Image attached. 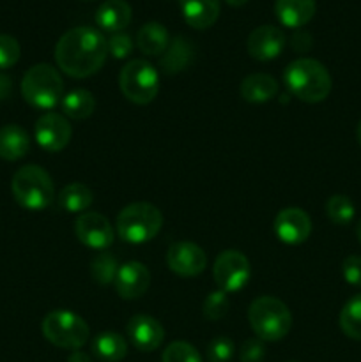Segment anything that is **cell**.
<instances>
[{"label":"cell","mask_w":361,"mask_h":362,"mask_svg":"<svg viewBox=\"0 0 361 362\" xmlns=\"http://www.w3.org/2000/svg\"><path fill=\"white\" fill-rule=\"evenodd\" d=\"M108 57V39L92 27H74L55 46L57 66L71 78L98 73Z\"/></svg>","instance_id":"1"},{"label":"cell","mask_w":361,"mask_h":362,"mask_svg":"<svg viewBox=\"0 0 361 362\" xmlns=\"http://www.w3.org/2000/svg\"><path fill=\"white\" fill-rule=\"evenodd\" d=\"M287 88L303 103H321L331 92V76L315 59H297L283 73Z\"/></svg>","instance_id":"2"},{"label":"cell","mask_w":361,"mask_h":362,"mask_svg":"<svg viewBox=\"0 0 361 362\" xmlns=\"http://www.w3.org/2000/svg\"><path fill=\"white\" fill-rule=\"evenodd\" d=\"M248 322L262 341H280L292 327V315L285 303L271 296L257 297L248 308Z\"/></svg>","instance_id":"3"},{"label":"cell","mask_w":361,"mask_h":362,"mask_svg":"<svg viewBox=\"0 0 361 362\" xmlns=\"http://www.w3.org/2000/svg\"><path fill=\"white\" fill-rule=\"evenodd\" d=\"M13 197L27 211H42L55 197V186L46 170L38 165L21 166L11 182Z\"/></svg>","instance_id":"4"},{"label":"cell","mask_w":361,"mask_h":362,"mask_svg":"<svg viewBox=\"0 0 361 362\" xmlns=\"http://www.w3.org/2000/svg\"><path fill=\"white\" fill-rule=\"evenodd\" d=\"M21 94L30 106L52 110L64 98V81L59 71L50 64H35L21 80Z\"/></svg>","instance_id":"5"},{"label":"cell","mask_w":361,"mask_h":362,"mask_svg":"<svg viewBox=\"0 0 361 362\" xmlns=\"http://www.w3.org/2000/svg\"><path fill=\"white\" fill-rule=\"evenodd\" d=\"M163 225L158 207L145 202L130 204L117 216V233L130 244H144L154 239Z\"/></svg>","instance_id":"6"},{"label":"cell","mask_w":361,"mask_h":362,"mask_svg":"<svg viewBox=\"0 0 361 362\" xmlns=\"http://www.w3.org/2000/svg\"><path fill=\"white\" fill-rule=\"evenodd\" d=\"M41 327L45 338L60 349L78 350L87 343L91 336L87 322L67 310H55L46 315Z\"/></svg>","instance_id":"7"},{"label":"cell","mask_w":361,"mask_h":362,"mask_svg":"<svg viewBox=\"0 0 361 362\" xmlns=\"http://www.w3.org/2000/svg\"><path fill=\"white\" fill-rule=\"evenodd\" d=\"M120 92L134 105H149L159 92L158 71L147 60H131L119 74Z\"/></svg>","instance_id":"8"},{"label":"cell","mask_w":361,"mask_h":362,"mask_svg":"<svg viewBox=\"0 0 361 362\" xmlns=\"http://www.w3.org/2000/svg\"><path fill=\"white\" fill-rule=\"evenodd\" d=\"M212 274H214V281L219 290H223L225 293L239 292L250 279V262L241 251L227 250L216 258Z\"/></svg>","instance_id":"9"},{"label":"cell","mask_w":361,"mask_h":362,"mask_svg":"<svg viewBox=\"0 0 361 362\" xmlns=\"http://www.w3.org/2000/svg\"><path fill=\"white\" fill-rule=\"evenodd\" d=\"M166 265L177 276L193 278V276L204 272L205 265H207V257H205L204 250L195 243L180 240V243H173L166 251Z\"/></svg>","instance_id":"10"},{"label":"cell","mask_w":361,"mask_h":362,"mask_svg":"<svg viewBox=\"0 0 361 362\" xmlns=\"http://www.w3.org/2000/svg\"><path fill=\"white\" fill-rule=\"evenodd\" d=\"M35 141L46 152H60L71 140V126L66 117L59 113H45L38 119L34 127Z\"/></svg>","instance_id":"11"},{"label":"cell","mask_w":361,"mask_h":362,"mask_svg":"<svg viewBox=\"0 0 361 362\" xmlns=\"http://www.w3.org/2000/svg\"><path fill=\"white\" fill-rule=\"evenodd\" d=\"M78 240L92 250H106L113 243V228L108 219L99 212H84L74 225Z\"/></svg>","instance_id":"12"},{"label":"cell","mask_w":361,"mask_h":362,"mask_svg":"<svg viewBox=\"0 0 361 362\" xmlns=\"http://www.w3.org/2000/svg\"><path fill=\"white\" fill-rule=\"evenodd\" d=\"M275 233L282 243L296 246L304 243L311 233V219L303 209L287 207L275 219Z\"/></svg>","instance_id":"13"},{"label":"cell","mask_w":361,"mask_h":362,"mask_svg":"<svg viewBox=\"0 0 361 362\" xmlns=\"http://www.w3.org/2000/svg\"><path fill=\"white\" fill-rule=\"evenodd\" d=\"M285 42L287 39L283 30H280L275 25H260L248 35L246 48L251 59L265 62V60L276 59L285 48Z\"/></svg>","instance_id":"14"},{"label":"cell","mask_w":361,"mask_h":362,"mask_svg":"<svg viewBox=\"0 0 361 362\" xmlns=\"http://www.w3.org/2000/svg\"><path fill=\"white\" fill-rule=\"evenodd\" d=\"M127 338L140 352H152L159 349L165 339V329L156 318L149 315H134L127 322Z\"/></svg>","instance_id":"15"},{"label":"cell","mask_w":361,"mask_h":362,"mask_svg":"<svg viewBox=\"0 0 361 362\" xmlns=\"http://www.w3.org/2000/svg\"><path fill=\"white\" fill-rule=\"evenodd\" d=\"M151 285V272L140 262H127L120 265L115 278V290L122 299H140Z\"/></svg>","instance_id":"16"},{"label":"cell","mask_w":361,"mask_h":362,"mask_svg":"<svg viewBox=\"0 0 361 362\" xmlns=\"http://www.w3.org/2000/svg\"><path fill=\"white\" fill-rule=\"evenodd\" d=\"M180 14L190 27L205 30L219 16V0H179Z\"/></svg>","instance_id":"17"},{"label":"cell","mask_w":361,"mask_h":362,"mask_svg":"<svg viewBox=\"0 0 361 362\" xmlns=\"http://www.w3.org/2000/svg\"><path fill=\"white\" fill-rule=\"evenodd\" d=\"M131 16H133V13H131V7L126 0H105L98 7L94 18L101 30L117 34L130 25Z\"/></svg>","instance_id":"18"},{"label":"cell","mask_w":361,"mask_h":362,"mask_svg":"<svg viewBox=\"0 0 361 362\" xmlns=\"http://www.w3.org/2000/svg\"><path fill=\"white\" fill-rule=\"evenodd\" d=\"M315 0H275V14L283 27L301 28L314 18Z\"/></svg>","instance_id":"19"},{"label":"cell","mask_w":361,"mask_h":362,"mask_svg":"<svg viewBox=\"0 0 361 362\" xmlns=\"http://www.w3.org/2000/svg\"><path fill=\"white\" fill-rule=\"evenodd\" d=\"M30 148V138L23 127L7 124L0 127V158L6 161H18L25 158Z\"/></svg>","instance_id":"20"},{"label":"cell","mask_w":361,"mask_h":362,"mask_svg":"<svg viewBox=\"0 0 361 362\" xmlns=\"http://www.w3.org/2000/svg\"><path fill=\"white\" fill-rule=\"evenodd\" d=\"M278 94V81L271 74L255 73L250 74L241 83V95L244 101L260 105V103L271 101Z\"/></svg>","instance_id":"21"},{"label":"cell","mask_w":361,"mask_h":362,"mask_svg":"<svg viewBox=\"0 0 361 362\" xmlns=\"http://www.w3.org/2000/svg\"><path fill=\"white\" fill-rule=\"evenodd\" d=\"M137 45L144 55L158 57L166 52L170 45V34L166 27L158 21H147L137 34Z\"/></svg>","instance_id":"22"},{"label":"cell","mask_w":361,"mask_h":362,"mask_svg":"<svg viewBox=\"0 0 361 362\" xmlns=\"http://www.w3.org/2000/svg\"><path fill=\"white\" fill-rule=\"evenodd\" d=\"M191 59H193V46L188 42V39L176 37L173 41H170L168 48L163 53L159 66L163 67L165 73L176 74L179 71L186 69L190 66Z\"/></svg>","instance_id":"23"},{"label":"cell","mask_w":361,"mask_h":362,"mask_svg":"<svg viewBox=\"0 0 361 362\" xmlns=\"http://www.w3.org/2000/svg\"><path fill=\"white\" fill-rule=\"evenodd\" d=\"M92 352L105 362H119L126 357L127 343L117 332H101L92 341Z\"/></svg>","instance_id":"24"},{"label":"cell","mask_w":361,"mask_h":362,"mask_svg":"<svg viewBox=\"0 0 361 362\" xmlns=\"http://www.w3.org/2000/svg\"><path fill=\"white\" fill-rule=\"evenodd\" d=\"M60 103H62V112L66 113V117L74 120L87 119L96 110L94 94L85 88H74V90L67 92Z\"/></svg>","instance_id":"25"},{"label":"cell","mask_w":361,"mask_h":362,"mask_svg":"<svg viewBox=\"0 0 361 362\" xmlns=\"http://www.w3.org/2000/svg\"><path fill=\"white\" fill-rule=\"evenodd\" d=\"M92 200H94V194H92L91 187L81 182L69 184L59 194L60 207L66 212H73V214H78V212L84 214L92 205Z\"/></svg>","instance_id":"26"},{"label":"cell","mask_w":361,"mask_h":362,"mask_svg":"<svg viewBox=\"0 0 361 362\" xmlns=\"http://www.w3.org/2000/svg\"><path fill=\"white\" fill-rule=\"evenodd\" d=\"M340 329L347 338L361 341V293L350 297L340 311Z\"/></svg>","instance_id":"27"},{"label":"cell","mask_w":361,"mask_h":362,"mask_svg":"<svg viewBox=\"0 0 361 362\" xmlns=\"http://www.w3.org/2000/svg\"><path fill=\"white\" fill-rule=\"evenodd\" d=\"M117 272H119V265L113 255L103 253L96 255L94 260L91 264V276L98 285H110V283H115Z\"/></svg>","instance_id":"28"},{"label":"cell","mask_w":361,"mask_h":362,"mask_svg":"<svg viewBox=\"0 0 361 362\" xmlns=\"http://www.w3.org/2000/svg\"><path fill=\"white\" fill-rule=\"evenodd\" d=\"M326 214L331 219V223L338 226H345L354 219L356 209H354V204L350 202L349 197H345V194H333L328 200V204H326Z\"/></svg>","instance_id":"29"},{"label":"cell","mask_w":361,"mask_h":362,"mask_svg":"<svg viewBox=\"0 0 361 362\" xmlns=\"http://www.w3.org/2000/svg\"><path fill=\"white\" fill-rule=\"evenodd\" d=\"M161 362H202V357L190 343L173 341L163 352Z\"/></svg>","instance_id":"30"},{"label":"cell","mask_w":361,"mask_h":362,"mask_svg":"<svg viewBox=\"0 0 361 362\" xmlns=\"http://www.w3.org/2000/svg\"><path fill=\"white\" fill-rule=\"evenodd\" d=\"M229 296L223 290L211 292L204 300V317L207 320H222L229 313Z\"/></svg>","instance_id":"31"},{"label":"cell","mask_w":361,"mask_h":362,"mask_svg":"<svg viewBox=\"0 0 361 362\" xmlns=\"http://www.w3.org/2000/svg\"><path fill=\"white\" fill-rule=\"evenodd\" d=\"M20 42L13 35L0 34V69H9L20 60Z\"/></svg>","instance_id":"32"},{"label":"cell","mask_w":361,"mask_h":362,"mask_svg":"<svg viewBox=\"0 0 361 362\" xmlns=\"http://www.w3.org/2000/svg\"><path fill=\"white\" fill-rule=\"evenodd\" d=\"M236 346L227 336H218L207 345V359L211 362H229L234 357Z\"/></svg>","instance_id":"33"},{"label":"cell","mask_w":361,"mask_h":362,"mask_svg":"<svg viewBox=\"0 0 361 362\" xmlns=\"http://www.w3.org/2000/svg\"><path fill=\"white\" fill-rule=\"evenodd\" d=\"M133 52V41L127 34L124 32H117L112 34V37L108 39V53H112V57L115 59H126Z\"/></svg>","instance_id":"34"},{"label":"cell","mask_w":361,"mask_h":362,"mask_svg":"<svg viewBox=\"0 0 361 362\" xmlns=\"http://www.w3.org/2000/svg\"><path fill=\"white\" fill-rule=\"evenodd\" d=\"M265 356V346L264 341L258 338H251L243 343L239 350V359L241 362H262Z\"/></svg>","instance_id":"35"},{"label":"cell","mask_w":361,"mask_h":362,"mask_svg":"<svg viewBox=\"0 0 361 362\" xmlns=\"http://www.w3.org/2000/svg\"><path fill=\"white\" fill-rule=\"evenodd\" d=\"M342 274L349 285L361 286V257L357 255L347 257L342 264Z\"/></svg>","instance_id":"36"},{"label":"cell","mask_w":361,"mask_h":362,"mask_svg":"<svg viewBox=\"0 0 361 362\" xmlns=\"http://www.w3.org/2000/svg\"><path fill=\"white\" fill-rule=\"evenodd\" d=\"M290 45H292V48L296 49V52H308V49L311 48L310 34L301 30L296 32V34L292 35V39H290Z\"/></svg>","instance_id":"37"},{"label":"cell","mask_w":361,"mask_h":362,"mask_svg":"<svg viewBox=\"0 0 361 362\" xmlns=\"http://www.w3.org/2000/svg\"><path fill=\"white\" fill-rule=\"evenodd\" d=\"M11 88H13V83H11V78H7L6 74H0V99L9 98Z\"/></svg>","instance_id":"38"},{"label":"cell","mask_w":361,"mask_h":362,"mask_svg":"<svg viewBox=\"0 0 361 362\" xmlns=\"http://www.w3.org/2000/svg\"><path fill=\"white\" fill-rule=\"evenodd\" d=\"M67 362H92V359L87 354L80 352V350H74V352L67 357Z\"/></svg>","instance_id":"39"},{"label":"cell","mask_w":361,"mask_h":362,"mask_svg":"<svg viewBox=\"0 0 361 362\" xmlns=\"http://www.w3.org/2000/svg\"><path fill=\"white\" fill-rule=\"evenodd\" d=\"M225 2L229 4V6H232V7H241V6H244L248 0H225Z\"/></svg>","instance_id":"40"},{"label":"cell","mask_w":361,"mask_h":362,"mask_svg":"<svg viewBox=\"0 0 361 362\" xmlns=\"http://www.w3.org/2000/svg\"><path fill=\"white\" fill-rule=\"evenodd\" d=\"M356 138H357V144L361 145V120H360V124H357V129H356Z\"/></svg>","instance_id":"41"},{"label":"cell","mask_w":361,"mask_h":362,"mask_svg":"<svg viewBox=\"0 0 361 362\" xmlns=\"http://www.w3.org/2000/svg\"><path fill=\"white\" fill-rule=\"evenodd\" d=\"M356 235H357V239H360V243H361V221L357 223V226H356Z\"/></svg>","instance_id":"42"},{"label":"cell","mask_w":361,"mask_h":362,"mask_svg":"<svg viewBox=\"0 0 361 362\" xmlns=\"http://www.w3.org/2000/svg\"><path fill=\"white\" fill-rule=\"evenodd\" d=\"M287 362H297V361H287Z\"/></svg>","instance_id":"43"},{"label":"cell","mask_w":361,"mask_h":362,"mask_svg":"<svg viewBox=\"0 0 361 362\" xmlns=\"http://www.w3.org/2000/svg\"><path fill=\"white\" fill-rule=\"evenodd\" d=\"M85 2H91V0H85Z\"/></svg>","instance_id":"44"}]
</instances>
